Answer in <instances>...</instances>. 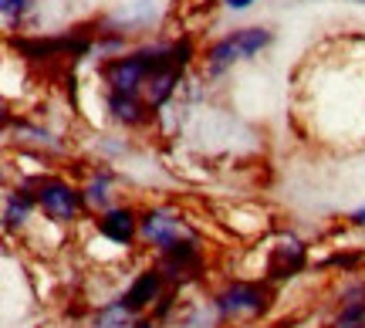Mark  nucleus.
I'll list each match as a JSON object with an SVG mask.
<instances>
[{
    "label": "nucleus",
    "instance_id": "obj_1",
    "mask_svg": "<svg viewBox=\"0 0 365 328\" xmlns=\"http://www.w3.org/2000/svg\"><path fill=\"white\" fill-rule=\"evenodd\" d=\"M193 58L196 48L190 38L153 41V44L125 48V51L105 58L98 65V78H102L105 92L139 95L156 112H163L173 102V95L180 92V81L186 68L193 65Z\"/></svg>",
    "mask_w": 365,
    "mask_h": 328
},
{
    "label": "nucleus",
    "instance_id": "obj_2",
    "mask_svg": "<svg viewBox=\"0 0 365 328\" xmlns=\"http://www.w3.org/2000/svg\"><path fill=\"white\" fill-rule=\"evenodd\" d=\"M31 186H34V197H38V210L41 220L51 223V227H61V230H71L78 227L85 217H91L88 200H85V190L81 183L68 180L65 173H34L27 176Z\"/></svg>",
    "mask_w": 365,
    "mask_h": 328
},
{
    "label": "nucleus",
    "instance_id": "obj_3",
    "mask_svg": "<svg viewBox=\"0 0 365 328\" xmlns=\"http://www.w3.org/2000/svg\"><path fill=\"white\" fill-rule=\"evenodd\" d=\"M274 44V31L261 24H250V27H237L230 34L217 38L213 44H207V51L200 54L203 61V75L207 78H220L227 75L230 68L244 65L250 58H257L261 51H267Z\"/></svg>",
    "mask_w": 365,
    "mask_h": 328
},
{
    "label": "nucleus",
    "instance_id": "obj_4",
    "mask_svg": "<svg viewBox=\"0 0 365 328\" xmlns=\"http://www.w3.org/2000/svg\"><path fill=\"white\" fill-rule=\"evenodd\" d=\"M274 302V291L267 281H247V277H234L223 288L213 291L210 298V312L217 322H254V318L267 315Z\"/></svg>",
    "mask_w": 365,
    "mask_h": 328
},
{
    "label": "nucleus",
    "instance_id": "obj_5",
    "mask_svg": "<svg viewBox=\"0 0 365 328\" xmlns=\"http://www.w3.org/2000/svg\"><path fill=\"white\" fill-rule=\"evenodd\" d=\"M203 237L193 227V220L180 210V207H170V203H149L139 213V244L145 250H153V257L163 254V250L176 247V244H186V240H196Z\"/></svg>",
    "mask_w": 365,
    "mask_h": 328
},
{
    "label": "nucleus",
    "instance_id": "obj_6",
    "mask_svg": "<svg viewBox=\"0 0 365 328\" xmlns=\"http://www.w3.org/2000/svg\"><path fill=\"white\" fill-rule=\"evenodd\" d=\"M153 261L163 267V275H166V281H170V288L182 291L186 285H196L200 277L207 275V247H203V237L163 250V254H156Z\"/></svg>",
    "mask_w": 365,
    "mask_h": 328
},
{
    "label": "nucleus",
    "instance_id": "obj_7",
    "mask_svg": "<svg viewBox=\"0 0 365 328\" xmlns=\"http://www.w3.org/2000/svg\"><path fill=\"white\" fill-rule=\"evenodd\" d=\"M166 291H170V281L163 275V267H159L156 261H149L129 277V285L118 291L115 298L129 308L132 315L139 318V315H153V308L163 302Z\"/></svg>",
    "mask_w": 365,
    "mask_h": 328
},
{
    "label": "nucleus",
    "instance_id": "obj_8",
    "mask_svg": "<svg viewBox=\"0 0 365 328\" xmlns=\"http://www.w3.org/2000/svg\"><path fill=\"white\" fill-rule=\"evenodd\" d=\"M139 207H132V203H115V207H108V210L95 213L91 217V227H95V234L98 240H105L108 247H118V250H132L139 244Z\"/></svg>",
    "mask_w": 365,
    "mask_h": 328
},
{
    "label": "nucleus",
    "instance_id": "obj_9",
    "mask_svg": "<svg viewBox=\"0 0 365 328\" xmlns=\"http://www.w3.org/2000/svg\"><path fill=\"white\" fill-rule=\"evenodd\" d=\"M38 217V197H34V186L27 176L4 190V230L7 234H24Z\"/></svg>",
    "mask_w": 365,
    "mask_h": 328
},
{
    "label": "nucleus",
    "instance_id": "obj_10",
    "mask_svg": "<svg viewBox=\"0 0 365 328\" xmlns=\"http://www.w3.org/2000/svg\"><path fill=\"white\" fill-rule=\"evenodd\" d=\"M118 183H122V176H118L115 166H108V163H95V166H91L88 176H85V183H81L91 217L108 210V207H115V203H122V200H118Z\"/></svg>",
    "mask_w": 365,
    "mask_h": 328
},
{
    "label": "nucleus",
    "instance_id": "obj_11",
    "mask_svg": "<svg viewBox=\"0 0 365 328\" xmlns=\"http://www.w3.org/2000/svg\"><path fill=\"white\" fill-rule=\"evenodd\" d=\"M274 261H271V277H294L304 267L308 261V247H304V240H298L294 234H284L281 237V244L271 250Z\"/></svg>",
    "mask_w": 365,
    "mask_h": 328
},
{
    "label": "nucleus",
    "instance_id": "obj_12",
    "mask_svg": "<svg viewBox=\"0 0 365 328\" xmlns=\"http://www.w3.org/2000/svg\"><path fill=\"white\" fill-rule=\"evenodd\" d=\"M365 322V281L345 285L339 294V315L331 328H359Z\"/></svg>",
    "mask_w": 365,
    "mask_h": 328
},
{
    "label": "nucleus",
    "instance_id": "obj_13",
    "mask_svg": "<svg viewBox=\"0 0 365 328\" xmlns=\"http://www.w3.org/2000/svg\"><path fill=\"white\" fill-rule=\"evenodd\" d=\"M132 322H135V315H132L129 308L118 302V298H108V302H102L91 312L88 328H132Z\"/></svg>",
    "mask_w": 365,
    "mask_h": 328
},
{
    "label": "nucleus",
    "instance_id": "obj_14",
    "mask_svg": "<svg viewBox=\"0 0 365 328\" xmlns=\"http://www.w3.org/2000/svg\"><path fill=\"white\" fill-rule=\"evenodd\" d=\"M34 0H0V14H4V24L7 27H17L21 21L27 17Z\"/></svg>",
    "mask_w": 365,
    "mask_h": 328
},
{
    "label": "nucleus",
    "instance_id": "obj_15",
    "mask_svg": "<svg viewBox=\"0 0 365 328\" xmlns=\"http://www.w3.org/2000/svg\"><path fill=\"white\" fill-rule=\"evenodd\" d=\"M223 4V11H230V14H244V11H250L257 0H220Z\"/></svg>",
    "mask_w": 365,
    "mask_h": 328
},
{
    "label": "nucleus",
    "instance_id": "obj_16",
    "mask_svg": "<svg viewBox=\"0 0 365 328\" xmlns=\"http://www.w3.org/2000/svg\"><path fill=\"white\" fill-rule=\"evenodd\" d=\"M345 223H349V227H355V230H365V207H355V210L345 217Z\"/></svg>",
    "mask_w": 365,
    "mask_h": 328
},
{
    "label": "nucleus",
    "instance_id": "obj_17",
    "mask_svg": "<svg viewBox=\"0 0 365 328\" xmlns=\"http://www.w3.org/2000/svg\"><path fill=\"white\" fill-rule=\"evenodd\" d=\"M132 328H163V322H156L153 315H139L132 322Z\"/></svg>",
    "mask_w": 365,
    "mask_h": 328
},
{
    "label": "nucleus",
    "instance_id": "obj_18",
    "mask_svg": "<svg viewBox=\"0 0 365 328\" xmlns=\"http://www.w3.org/2000/svg\"><path fill=\"white\" fill-rule=\"evenodd\" d=\"M355 4H365V0H355Z\"/></svg>",
    "mask_w": 365,
    "mask_h": 328
}]
</instances>
